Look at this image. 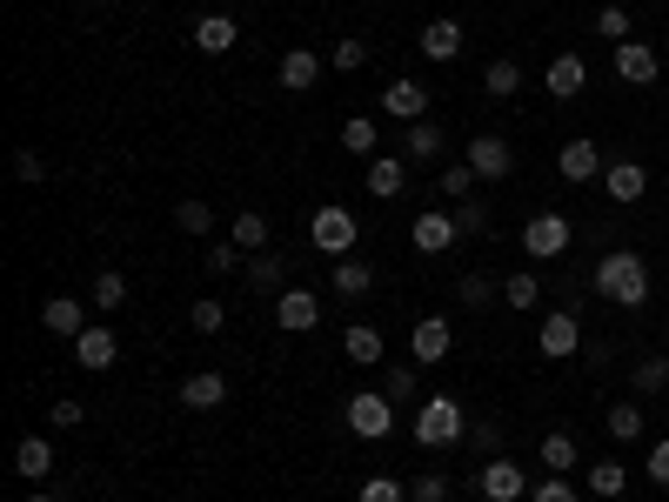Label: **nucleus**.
I'll list each match as a JSON object with an SVG mask.
<instances>
[{
    "instance_id": "obj_1",
    "label": "nucleus",
    "mask_w": 669,
    "mask_h": 502,
    "mask_svg": "<svg viewBox=\"0 0 669 502\" xmlns=\"http://www.w3.org/2000/svg\"><path fill=\"white\" fill-rule=\"evenodd\" d=\"M596 295L616 301V308H643V301H649V268H643V255H629V248L603 255V261H596Z\"/></svg>"
},
{
    "instance_id": "obj_2",
    "label": "nucleus",
    "mask_w": 669,
    "mask_h": 502,
    "mask_svg": "<svg viewBox=\"0 0 669 502\" xmlns=\"http://www.w3.org/2000/svg\"><path fill=\"white\" fill-rule=\"evenodd\" d=\"M462 436H468V415H462L455 396H428V402L415 409V442H422V449H449V442H462Z\"/></svg>"
},
{
    "instance_id": "obj_3",
    "label": "nucleus",
    "mask_w": 669,
    "mask_h": 502,
    "mask_svg": "<svg viewBox=\"0 0 669 502\" xmlns=\"http://www.w3.org/2000/svg\"><path fill=\"white\" fill-rule=\"evenodd\" d=\"M308 242H314V255H348V248H356V215H348L342 202H322V208H314L308 215Z\"/></svg>"
},
{
    "instance_id": "obj_4",
    "label": "nucleus",
    "mask_w": 669,
    "mask_h": 502,
    "mask_svg": "<svg viewBox=\"0 0 669 502\" xmlns=\"http://www.w3.org/2000/svg\"><path fill=\"white\" fill-rule=\"evenodd\" d=\"M536 349H542L549 362H569V356L582 349V322H576V308H549L542 329H536Z\"/></svg>"
},
{
    "instance_id": "obj_5",
    "label": "nucleus",
    "mask_w": 669,
    "mask_h": 502,
    "mask_svg": "<svg viewBox=\"0 0 669 502\" xmlns=\"http://www.w3.org/2000/svg\"><path fill=\"white\" fill-rule=\"evenodd\" d=\"M348 429L369 436V442H382L388 429H396V402H388L382 389H362L356 402H348Z\"/></svg>"
},
{
    "instance_id": "obj_6",
    "label": "nucleus",
    "mask_w": 669,
    "mask_h": 502,
    "mask_svg": "<svg viewBox=\"0 0 669 502\" xmlns=\"http://www.w3.org/2000/svg\"><path fill=\"white\" fill-rule=\"evenodd\" d=\"M476 489L489 495V502H523V462H509V455H489L483 469H476Z\"/></svg>"
},
{
    "instance_id": "obj_7",
    "label": "nucleus",
    "mask_w": 669,
    "mask_h": 502,
    "mask_svg": "<svg viewBox=\"0 0 669 502\" xmlns=\"http://www.w3.org/2000/svg\"><path fill=\"white\" fill-rule=\"evenodd\" d=\"M449 349H455V329H449L442 316H422V322H415V335H409V356H415V369H428V362H449Z\"/></svg>"
},
{
    "instance_id": "obj_8",
    "label": "nucleus",
    "mask_w": 669,
    "mask_h": 502,
    "mask_svg": "<svg viewBox=\"0 0 669 502\" xmlns=\"http://www.w3.org/2000/svg\"><path fill=\"white\" fill-rule=\"evenodd\" d=\"M603 168H609V162H603V147H596V141H563V147H556V175H563V181H576V188H582V181H596Z\"/></svg>"
},
{
    "instance_id": "obj_9",
    "label": "nucleus",
    "mask_w": 669,
    "mask_h": 502,
    "mask_svg": "<svg viewBox=\"0 0 669 502\" xmlns=\"http://www.w3.org/2000/svg\"><path fill=\"white\" fill-rule=\"evenodd\" d=\"M563 248H569V221H563V215H529V228H523V255L549 261V255H563Z\"/></svg>"
},
{
    "instance_id": "obj_10",
    "label": "nucleus",
    "mask_w": 669,
    "mask_h": 502,
    "mask_svg": "<svg viewBox=\"0 0 669 502\" xmlns=\"http://www.w3.org/2000/svg\"><path fill=\"white\" fill-rule=\"evenodd\" d=\"M616 74H622L629 88H649L656 74H662V54L649 41H616Z\"/></svg>"
},
{
    "instance_id": "obj_11",
    "label": "nucleus",
    "mask_w": 669,
    "mask_h": 502,
    "mask_svg": "<svg viewBox=\"0 0 669 502\" xmlns=\"http://www.w3.org/2000/svg\"><path fill=\"white\" fill-rule=\"evenodd\" d=\"M468 168H476V181H502L509 168H516V154H509L502 134H476L468 141Z\"/></svg>"
},
{
    "instance_id": "obj_12",
    "label": "nucleus",
    "mask_w": 669,
    "mask_h": 502,
    "mask_svg": "<svg viewBox=\"0 0 669 502\" xmlns=\"http://www.w3.org/2000/svg\"><path fill=\"white\" fill-rule=\"evenodd\" d=\"M114 356H121V342H114V329H101V322H88L81 335H74V362L81 369H114Z\"/></svg>"
},
{
    "instance_id": "obj_13",
    "label": "nucleus",
    "mask_w": 669,
    "mask_h": 502,
    "mask_svg": "<svg viewBox=\"0 0 669 502\" xmlns=\"http://www.w3.org/2000/svg\"><path fill=\"white\" fill-rule=\"evenodd\" d=\"M603 195L609 202H643L649 195V168L643 162H609L603 168Z\"/></svg>"
},
{
    "instance_id": "obj_14",
    "label": "nucleus",
    "mask_w": 669,
    "mask_h": 502,
    "mask_svg": "<svg viewBox=\"0 0 669 502\" xmlns=\"http://www.w3.org/2000/svg\"><path fill=\"white\" fill-rule=\"evenodd\" d=\"M274 322H282L288 335H301V329L322 322V308H314V295H308V288H282V295H274Z\"/></svg>"
},
{
    "instance_id": "obj_15",
    "label": "nucleus",
    "mask_w": 669,
    "mask_h": 502,
    "mask_svg": "<svg viewBox=\"0 0 669 502\" xmlns=\"http://www.w3.org/2000/svg\"><path fill=\"white\" fill-rule=\"evenodd\" d=\"M382 114H396V121H422V114H428V88L422 81H388L382 88Z\"/></svg>"
},
{
    "instance_id": "obj_16",
    "label": "nucleus",
    "mask_w": 669,
    "mask_h": 502,
    "mask_svg": "<svg viewBox=\"0 0 669 502\" xmlns=\"http://www.w3.org/2000/svg\"><path fill=\"white\" fill-rule=\"evenodd\" d=\"M455 235H462L455 215H442V208L415 215V248H422V255H449V242H455Z\"/></svg>"
},
{
    "instance_id": "obj_17",
    "label": "nucleus",
    "mask_w": 669,
    "mask_h": 502,
    "mask_svg": "<svg viewBox=\"0 0 669 502\" xmlns=\"http://www.w3.org/2000/svg\"><path fill=\"white\" fill-rule=\"evenodd\" d=\"M14 469H21L27 482H48V476H54V442H48V436H21Z\"/></svg>"
},
{
    "instance_id": "obj_18",
    "label": "nucleus",
    "mask_w": 669,
    "mask_h": 502,
    "mask_svg": "<svg viewBox=\"0 0 669 502\" xmlns=\"http://www.w3.org/2000/svg\"><path fill=\"white\" fill-rule=\"evenodd\" d=\"M582 88H589L582 54H556V61H549V94H556V101H576Z\"/></svg>"
},
{
    "instance_id": "obj_19",
    "label": "nucleus",
    "mask_w": 669,
    "mask_h": 502,
    "mask_svg": "<svg viewBox=\"0 0 669 502\" xmlns=\"http://www.w3.org/2000/svg\"><path fill=\"white\" fill-rule=\"evenodd\" d=\"M402 181H409V162H396V154H375V162H369V195L375 202H396Z\"/></svg>"
},
{
    "instance_id": "obj_20",
    "label": "nucleus",
    "mask_w": 669,
    "mask_h": 502,
    "mask_svg": "<svg viewBox=\"0 0 669 502\" xmlns=\"http://www.w3.org/2000/svg\"><path fill=\"white\" fill-rule=\"evenodd\" d=\"M314 81H322V61H314V48H288V54H282V88H288V94H308Z\"/></svg>"
},
{
    "instance_id": "obj_21",
    "label": "nucleus",
    "mask_w": 669,
    "mask_h": 502,
    "mask_svg": "<svg viewBox=\"0 0 669 502\" xmlns=\"http://www.w3.org/2000/svg\"><path fill=\"white\" fill-rule=\"evenodd\" d=\"M462 41H468L462 21H428V27H422V54H428V61H455Z\"/></svg>"
},
{
    "instance_id": "obj_22",
    "label": "nucleus",
    "mask_w": 669,
    "mask_h": 502,
    "mask_svg": "<svg viewBox=\"0 0 669 502\" xmlns=\"http://www.w3.org/2000/svg\"><path fill=\"white\" fill-rule=\"evenodd\" d=\"M181 402H188V409H221V402H228V375H215V369L188 375V382H181Z\"/></svg>"
},
{
    "instance_id": "obj_23",
    "label": "nucleus",
    "mask_w": 669,
    "mask_h": 502,
    "mask_svg": "<svg viewBox=\"0 0 669 502\" xmlns=\"http://www.w3.org/2000/svg\"><path fill=\"white\" fill-rule=\"evenodd\" d=\"M342 349H348V362H382V329L375 322H348V335H342Z\"/></svg>"
},
{
    "instance_id": "obj_24",
    "label": "nucleus",
    "mask_w": 669,
    "mask_h": 502,
    "mask_svg": "<svg viewBox=\"0 0 669 502\" xmlns=\"http://www.w3.org/2000/svg\"><path fill=\"white\" fill-rule=\"evenodd\" d=\"M442 154V128L436 121H409V134H402V162H436Z\"/></svg>"
},
{
    "instance_id": "obj_25",
    "label": "nucleus",
    "mask_w": 669,
    "mask_h": 502,
    "mask_svg": "<svg viewBox=\"0 0 669 502\" xmlns=\"http://www.w3.org/2000/svg\"><path fill=\"white\" fill-rule=\"evenodd\" d=\"M369 288H375V268L356 261V255H342V261H335V295L356 301V295H369Z\"/></svg>"
},
{
    "instance_id": "obj_26",
    "label": "nucleus",
    "mask_w": 669,
    "mask_h": 502,
    "mask_svg": "<svg viewBox=\"0 0 669 502\" xmlns=\"http://www.w3.org/2000/svg\"><path fill=\"white\" fill-rule=\"evenodd\" d=\"M41 322H48L54 335H81V329H88V316H81V301H74V295H54V301L41 308Z\"/></svg>"
},
{
    "instance_id": "obj_27",
    "label": "nucleus",
    "mask_w": 669,
    "mask_h": 502,
    "mask_svg": "<svg viewBox=\"0 0 669 502\" xmlns=\"http://www.w3.org/2000/svg\"><path fill=\"white\" fill-rule=\"evenodd\" d=\"M194 48H202V54H228V48H234V21H228V14L194 21Z\"/></svg>"
},
{
    "instance_id": "obj_28",
    "label": "nucleus",
    "mask_w": 669,
    "mask_h": 502,
    "mask_svg": "<svg viewBox=\"0 0 669 502\" xmlns=\"http://www.w3.org/2000/svg\"><path fill=\"white\" fill-rule=\"evenodd\" d=\"M228 242L261 255V248H268V215H261V208H242V215H234V235H228Z\"/></svg>"
},
{
    "instance_id": "obj_29",
    "label": "nucleus",
    "mask_w": 669,
    "mask_h": 502,
    "mask_svg": "<svg viewBox=\"0 0 669 502\" xmlns=\"http://www.w3.org/2000/svg\"><path fill=\"white\" fill-rule=\"evenodd\" d=\"M589 489H596V495H622V489H629V469H622L616 455H603V462H589Z\"/></svg>"
},
{
    "instance_id": "obj_30",
    "label": "nucleus",
    "mask_w": 669,
    "mask_h": 502,
    "mask_svg": "<svg viewBox=\"0 0 669 502\" xmlns=\"http://www.w3.org/2000/svg\"><path fill=\"white\" fill-rule=\"evenodd\" d=\"M242 275H248V288H261V295H282V255H255Z\"/></svg>"
},
{
    "instance_id": "obj_31",
    "label": "nucleus",
    "mask_w": 669,
    "mask_h": 502,
    "mask_svg": "<svg viewBox=\"0 0 669 502\" xmlns=\"http://www.w3.org/2000/svg\"><path fill=\"white\" fill-rule=\"evenodd\" d=\"M542 469L549 476H569L576 469V436H542Z\"/></svg>"
},
{
    "instance_id": "obj_32",
    "label": "nucleus",
    "mask_w": 669,
    "mask_h": 502,
    "mask_svg": "<svg viewBox=\"0 0 669 502\" xmlns=\"http://www.w3.org/2000/svg\"><path fill=\"white\" fill-rule=\"evenodd\" d=\"M483 88H489L496 101H509V94L523 88V67H516V61H489V74H483Z\"/></svg>"
},
{
    "instance_id": "obj_33",
    "label": "nucleus",
    "mask_w": 669,
    "mask_h": 502,
    "mask_svg": "<svg viewBox=\"0 0 669 502\" xmlns=\"http://www.w3.org/2000/svg\"><path fill=\"white\" fill-rule=\"evenodd\" d=\"M342 147L348 154H375V121H369V114H348V121H342Z\"/></svg>"
},
{
    "instance_id": "obj_34",
    "label": "nucleus",
    "mask_w": 669,
    "mask_h": 502,
    "mask_svg": "<svg viewBox=\"0 0 669 502\" xmlns=\"http://www.w3.org/2000/svg\"><path fill=\"white\" fill-rule=\"evenodd\" d=\"M502 301H509V308H536V301H542V282L523 268V275H509V282H502Z\"/></svg>"
},
{
    "instance_id": "obj_35",
    "label": "nucleus",
    "mask_w": 669,
    "mask_h": 502,
    "mask_svg": "<svg viewBox=\"0 0 669 502\" xmlns=\"http://www.w3.org/2000/svg\"><path fill=\"white\" fill-rule=\"evenodd\" d=\"M609 436H616V442H636V436H643V409H636V402H616V409H609Z\"/></svg>"
},
{
    "instance_id": "obj_36",
    "label": "nucleus",
    "mask_w": 669,
    "mask_h": 502,
    "mask_svg": "<svg viewBox=\"0 0 669 502\" xmlns=\"http://www.w3.org/2000/svg\"><path fill=\"white\" fill-rule=\"evenodd\" d=\"M356 502H409V482H396V476H369V482L356 489Z\"/></svg>"
},
{
    "instance_id": "obj_37",
    "label": "nucleus",
    "mask_w": 669,
    "mask_h": 502,
    "mask_svg": "<svg viewBox=\"0 0 669 502\" xmlns=\"http://www.w3.org/2000/svg\"><path fill=\"white\" fill-rule=\"evenodd\" d=\"M636 389H643V396L669 389V356H643V362H636Z\"/></svg>"
},
{
    "instance_id": "obj_38",
    "label": "nucleus",
    "mask_w": 669,
    "mask_h": 502,
    "mask_svg": "<svg viewBox=\"0 0 669 502\" xmlns=\"http://www.w3.org/2000/svg\"><path fill=\"white\" fill-rule=\"evenodd\" d=\"M175 221L188 228V235H208V228H215V208H208V202H175Z\"/></svg>"
},
{
    "instance_id": "obj_39",
    "label": "nucleus",
    "mask_w": 669,
    "mask_h": 502,
    "mask_svg": "<svg viewBox=\"0 0 669 502\" xmlns=\"http://www.w3.org/2000/svg\"><path fill=\"white\" fill-rule=\"evenodd\" d=\"M121 301H128V282L114 275V268H101L94 275V308H121Z\"/></svg>"
},
{
    "instance_id": "obj_40",
    "label": "nucleus",
    "mask_w": 669,
    "mask_h": 502,
    "mask_svg": "<svg viewBox=\"0 0 669 502\" xmlns=\"http://www.w3.org/2000/svg\"><path fill=\"white\" fill-rule=\"evenodd\" d=\"M188 322H194V335H215V329H221V322H228V308H221V301H208V295H202V301H194V308H188Z\"/></svg>"
},
{
    "instance_id": "obj_41",
    "label": "nucleus",
    "mask_w": 669,
    "mask_h": 502,
    "mask_svg": "<svg viewBox=\"0 0 669 502\" xmlns=\"http://www.w3.org/2000/svg\"><path fill=\"white\" fill-rule=\"evenodd\" d=\"M455 295H462V301H468V308H489V301H496V295H502V288H496V282H489V275H462V288H455Z\"/></svg>"
},
{
    "instance_id": "obj_42",
    "label": "nucleus",
    "mask_w": 669,
    "mask_h": 502,
    "mask_svg": "<svg viewBox=\"0 0 669 502\" xmlns=\"http://www.w3.org/2000/svg\"><path fill=\"white\" fill-rule=\"evenodd\" d=\"M382 396H388V402H409V396H415V369H402V362H396V369L382 375Z\"/></svg>"
},
{
    "instance_id": "obj_43",
    "label": "nucleus",
    "mask_w": 669,
    "mask_h": 502,
    "mask_svg": "<svg viewBox=\"0 0 669 502\" xmlns=\"http://www.w3.org/2000/svg\"><path fill=\"white\" fill-rule=\"evenodd\" d=\"M529 502H576V482H569V476H542V482L529 489Z\"/></svg>"
},
{
    "instance_id": "obj_44",
    "label": "nucleus",
    "mask_w": 669,
    "mask_h": 502,
    "mask_svg": "<svg viewBox=\"0 0 669 502\" xmlns=\"http://www.w3.org/2000/svg\"><path fill=\"white\" fill-rule=\"evenodd\" d=\"M409 502H449V476H415V482H409Z\"/></svg>"
},
{
    "instance_id": "obj_45",
    "label": "nucleus",
    "mask_w": 669,
    "mask_h": 502,
    "mask_svg": "<svg viewBox=\"0 0 669 502\" xmlns=\"http://www.w3.org/2000/svg\"><path fill=\"white\" fill-rule=\"evenodd\" d=\"M329 61H335L342 74H356V67L369 61V41H335V54H329Z\"/></svg>"
},
{
    "instance_id": "obj_46",
    "label": "nucleus",
    "mask_w": 669,
    "mask_h": 502,
    "mask_svg": "<svg viewBox=\"0 0 669 502\" xmlns=\"http://www.w3.org/2000/svg\"><path fill=\"white\" fill-rule=\"evenodd\" d=\"M596 34H603V41H629V14H622V8H603V14H596Z\"/></svg>"
},
{
    "instance_id": "obj_47",
    "label": "nucleus",
    "mask_w": 669,
    "mask_h": 502,
    "mask_svg": "<svg viewBox=\"0 0 669 502\" xmlns=\"http://www.w3.org/2000/svg\"><path fill=\"white\" fill-rule=\"evenodd\" d=\"M48 422H54V429H81V422H88V409L67 396V402H54V409H48Z\"/></svg>"
},
{
    "instance_id": "obj_48",
    "label": "nucleus",
    "mask_w": 669,
    "mask_h": 502,
    "mask_svg": "<svg viewBox=\"0 0 669 502\" xmlns=\"http://www.w3.org/2000/svg\"><path fill=\"white\" fill-rule=\"evenodd\" d=\"M242 255H248V248L221 242V248H208V268H215V275H234V268H242Z\"/></svg>"
},
{
    "instance_id": "obj_49",
    "label": "nucleus",
    "mask_w": 669,
    "mask_h": 502,
    "mask_svg": "<svg viewBox=\"0 0 669 502\" xmlns=\"http://www.w3.org/2000/svg\"><path fill=\"white\" fill-rule=\"evenodd\" d=\"M14 175H21V181H48V162H41L34 147H21V154H14Z\"/></svg>"
},
{
    "instance_id": "obj_50",
    "label": "nucleus",
    "mask_w": 669,
    "mask_h": 502,
    "mask_svg": "<svg viewBox=\"0 0 669 502\" xmlns=\"http://www.w3.org/2000/svg\"><path fill=\"white\" fill-rule=\"evenodd\" d=\"M468 188H476V168H442V195H468Z\"/></svg>"
},
{
    "instance_id": "obj_51",
    "label": "nucleus",
    "mask_w": 669,
    "mask_h": 502,
    "mask_svg": "<svg viewBox=\"0 0 669 502\" xmlns=\"http://www.w3.org/2000/svg\"><path fill=\"white\" fill-rule=\"evenodd\" d=\"M483 221H489V215H483L476 202H455V228H462V235H476V228H483Z\"/></svg>"
},
{
    "instance_id": "obj_52",
    "label": "nucleus",
    "mask_w": 669,
    "mask_h": 502,
    "mask_svg": "<svg viewBox=\"0 0 669 502\" xmlns=\"http://www.w3.org/2000/svg\"><path fill=\"white\" fill-rule=\"evenodd\" d=\"M649 482H662V489H669V442H656V449H649Z\"/></svg>"
},
{
    "instance_id": "obj_53",
    "label": "nucleus",
    "mask_w": 669,
    "mask_h": 502,
    "mask_svg": "<svg viewBox=\"0 0 669 502\" xmlns=\"http://www.w3.org/2000/svg\"><path fill=\"white\" fill-rule=\"evenodd\" d=\"M27 502H54V495H27Z\"/></svg>"
},
{
    "instance_id": "obj_54",
    "label": "nucleus",
    "mask_w": 669,
    "mask_h": 502,
    "mask_svg": "<svg viewBox=\"0 0 669 502\" xmlns=\"http://www.w3.org/2000/svg\"><path fill=\"white\" fill-rule=\"evenodd\" d=\"M88 8H107V0H88Z\"/></svg>"
},
{
    "instance_id": "obj_55",
    "label": "nucleus",
    "mask_w": 669,
    "mask_h": 502,
    "mask_svg": "<svg viewBox=\"0 0 669 502\" xmlns=\"http://www.w3.org/2000/svg\"><path fill=\"white\" fill-rule=\"evenodd\" d=\"M662 342H669V322H662Z\"/></svg>"
}]
</instances>
